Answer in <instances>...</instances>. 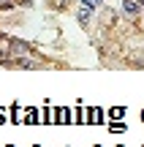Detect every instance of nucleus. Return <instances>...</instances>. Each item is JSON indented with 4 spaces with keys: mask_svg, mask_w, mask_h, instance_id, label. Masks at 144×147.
I'll return each mask as SVG.
<instances>
[{
    "mask_svg": "<svg viewBox=\"0 0 144 147\" xmlns=\"http://www.w3.org/2000/svg\"><path fill=\"white\" fill-rule=\"evenodd\" d=\"M139 3H144V0H139Z\"/></svg>",
    "mask_w": 144,
    "mask_h": 147,
    "instance_id": "nucleus-4",
    "label": "nucleus"
},
{
    "mask_svg": "<svg viewBox=\"0 0 144 147\" xmlns=\"http://www.w3.org/2000/svg\"><path fill=\"white\" fill-rule=\"evenodd\" d=\"M125 14H136V11H139V3H133V0H125Z\"/></svg>",
    "mask_w": 144,
    "mask_h": 147,
    "instance_id": "nucleus-1",
    "label": "nucleus"
},
{
    "mask_svg": "<svg viewBox=\"0 0 144 147\" xmlns=\"http://www.w3.org/2000/svg\"><path fill=\"white\" fill-rule=\"evenodd\" d=\"M141 120H144V112H141Z\"/></svg>",
    "mask_w": 144,
    "mask_h": 147,
    "instance_id": "nucleus-3",
    "label": "nucleus"
},
{
    "mask_svg": "<svg viewBox=\"0 0 144 147\" xmlns=\"http://www.w3.org/2000/svg\"><path fill=\"white\" fill-rule=\"evenodd\" d=\"M3 120H5V115H3V112H0V123H3Z\"/></svg>",
    "mask_w": 144,
    "mask_h": 147,
    "instance_id": "nucleus-2",
    "label": "nucleus"
}]
</instances>
